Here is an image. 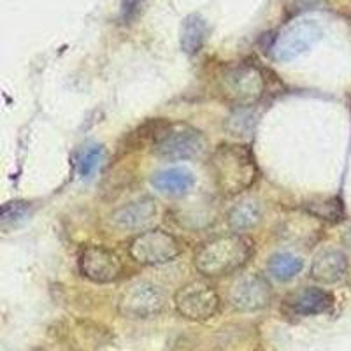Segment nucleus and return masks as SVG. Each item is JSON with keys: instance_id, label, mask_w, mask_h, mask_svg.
Instances as JSON below:
<instances>
[{"instance_id": "obj_1", "label": "nucleus", "mask_w": 351, "mask_h": 351, "mask_svg": "<svg viewBox=\"0 0 351 351\" xmlns=\"http://www.w3.org/2000/svg\"><path fill=\"white\" fill-rule=\"evenodd\" d=\"M255 253V244L250 237L241 234L221 236L208 241L199 247L193 265L204 276L219 278L239 271L250 262Z\"/></svg>"}, {"instance_id": "obj_2", "label": "nucleus", "mask_w": 351, "mask_h": 351, "mask_svg": "<svg viewBox=\"0 0 351 351\" xmlns=\"http://www.w3.org/2000/svg\"><path fill=\"white\" fill-rule=\"evenodd\" d=\"M211 171L216 186L225 195L247 190L258 174L253 152L244 144H219L211 156Z\"/></svg>"}, {"instance_id": "obj_3", "label": "nucleus", "mask_w": 351, "mask_h": 351, "mask_svg": "<svg viewBox=\"0 0 351 351\" xmlns=\"http://www.w3.org/2000/svg\"><path fill=\"white\" fill-rule=\"evenodd\" d=\"M153 153L167 160H188L200 156L206 148V137L188 123L156 121L152 139Z\"/></svg>"}, {"instance_id": "obj_4", "label": "nucleus", "mask_w": 351, "mask_h": 351, "mask_svg": "<svg viewBox=\"0 0 351 351\" xmlns=\"http://www.w3.org/2000/svg\"><path fill=\"white\" fill-rule=\"evenodd\" d=\"M219 92L228 102L236 106H253L265 92V76L262 69L252 62L232 64L218 76Z\"/></svg>"}, {"instance_id": "obj_5", "label": "nucleus", "mask_w": 351, "mask_h": 351, "mask_svg": "<svg viewBox=\"0 0 351 351\" xmlns=\"http://www.w3.org/2000/svg\"><path fill=\"white\" fill-rule=\"evenodd\" d=\"M183 246L165 230H146L130 243V256L141 265H164L181 255Z\"/></svg>"}, {"instance_id": "obj_6", "label": "nucleus", "mask_w": 351, "mask_h": 351, "mask_svg": "<svg viewBox=\"0 0 351 351\" xmlns=\"http://www.w3.org/2000/svg\"><path fill=\"white\" fill-rule=\"evenodd\" d=\"M324 32L315 20H297L281 30L272 44V55L278 62H291L304 55L322 39Z\"/></svg>"}, {"instance_id": "obj_7", "label": "nucleus", "mask_w": 351, "mask_h": 351, "mask_svg": "<svg viewBox=\"0 0 351 351\" xmlns=\"http://www.w3.org/2000/svg\"><path fill=\"white\" fill-rule=\"evenodd\" d=\"M174 304L178 313L186 319L206 322L218 313L219 297L211 285L195 280L176 291Z\"/></svg>"}, {"instance_id": "obj_8", "label": "nucleus", "mask_w": 351, "mask_h": 351, "mask_svg": "<svg viewBox=\"0 0 351 351\" xmlns=\"http://www.w3.org/2000/svg\"><path fill=\"white\" fill-rule=\"evenodd\" d=\"M165 306V293L152 281H137L121 295L118 309L127 318H149L158 315Z\"/></svg>"}, {"instance_id": "obj_9", "label": "nucleus", "mask_w": 351, "mask_h": 351, "mask_svg": "<svg viewBox=\"0 0 351 351\" xmlns=\"http://www.w3.org/2000/svg\"><path fill=\"white\" fill-rule=\"evenodd\" d=\"M80 271L86 280L93 283H112L123 272L121 258L112 250L104 246H88L81 252Z\"/></svg>"}, {"instance_id": "obj_10", "label": "nucleus", "mask_w": 351, "mask_h": 351, "mask_svg": "<svg viewBox=\"0 0 351 351\" xmlns=\"http://www.w3.org/2000/svg\"><path fill=\"white\" fill-rule=\"evenodd\" d=\"M272 288L262 274H246L232 285L230 302L241 311H258L269 306Z\"/></svg>"}, {"instance_id": "obj_11", "label": "nucleus", "mask_w": 351, "mask_h": 351, "mask_svg": "<svg viewBox=\"0 0 351 351\" xmlns=\"http://www.w3.org/2000/svg\"><path fill=\"white\" fill-rule=\"evenodd\" d=\"M156 216V204L149 197L132 200L111 215V223L120 230H141L146 228Z\"/></svg>"}, {"instance_id": "obj_12", "label": "nucleus", "mask_w": 351, "mask_h": 351, "mask_svg": "<svg viewBox=\"0 0 351 351\" xmlns=\"http://www.w3.org/2000/svg\"><path fill=\"white\" fill-rule=\"evenodd\" d=\"M348 271V258L339 250H325L311 263V278L319 283H337Z\"/></svg>"}, {"instance_id": "obj_13", "label": "nucleus", "mask_w": 351, "mask_h": 351, "mask_svg": "<svg viewBox=\"0 0 351 351\" xmlns=\"http://www.w3.org/2000/svg\"><path fill=\"white\" fill-rule=\"evenodd\" d=\"M152 184L155 190L169 197H181L186 195L195 184V178L188 169L174 167L165 169V171L156 172L152 178Z\"/></svg>"}, {"instance_id": "obj_14", "label": "nucleus", "mask_w": 351, "mask_h": 351, "mask_svg": "<svg viewBox=\"0 0 351 351\" xmlns=\"http://www.w3.org/2000/svg\"><path fill=\"white\" fill-rule=\"evenodd\" d=\"M290 306L297 315H319V313H325L332 306V295L327 290H322V288L307 287L291 295Z\"/></svg>"}, {"instance_id": "obj_15", "label": "nucleus", "mask_w": 351, "mask_h": 351, "mask_svg": "<svg viewBox=\"0 0 351 351\" xmlns=\"http://www.w3.org/2000/svg\"><path fill=\"white\" fill-rule=\"evenodd\" d=\"M228 227L236 232L247 230L262 219V204L256 199H243L228 213Z\"/></svg>"}, {"instance_id": "obj_16", "label": "nucleus", "mask_w": 351, "mask_h": 351, "mask_svg": "<svg viewBox=\"0 0 351 351\" xmlns=\"http://www.w3.org/2000/svg\"><path fill=\"white\" fill-rule=\"evenodd\" d=\"M208 25L200 14H190L181 25V49L186 55H195L206 40Z\"/></svg>"}, {"instance_id": "obj_17", "label": "nucleus", "mask_w": 351, "mask_h": 351, "mask_svg": "<svg viewBox=\"0 0 351 351\" xmlns=\"http://www.w3.org/2000/svg\"><path fill=\"white\" fill-rule=\"evenodd\" d=\"M304 267V262L299 256H293L290 253H276L271 256L267 262L269 274L274 276L276 280L288 281L291 278H295Z\"/></svg>"}, {"instance_id": "obj_18", "label": "nucleus", "mask_w": 351, "mask_h": 351, "mask_svg": "<svg viewBox=\"0 0 351 351\" xmlns=\"http://www.w3.org/2000/svg\"><path fill=\"white\" fill-rule=\"evenodd\" d=\"M30 213V204L25 202V200H12L2 206V211H0V221H2V227H16L20 221H23L25 218Z\"/></svg>"}, {"instance_id": "obj_19", "label": "nucleus", "mask_w": 351, "mask_h": 351, "mask_svg": "<svg viewBox=\"0 0 351 351\" xmlns=\"http://www.w3.org/2000/svg\"><path fill=\"white\" fill-rule=\"evenodd\" d=\"M102 156H104V148H102V146H97V144L88 146V148L81 153L80 158H77V174H80L81 178H90V176L95 172V169L100 165V162H102Z\"/></svg>"}, {"instance_id": "obj_20", "label": "nucleus", "mask_w": 351, "mask_h": 351, "mask_svg": "<svg viewBox=\"0 0 351 351\" xmlns=\"http://www.w3.org/2000/svg\"><path fill=\"white\" fill-rule=\"evenodd\" d=\"M144 0H121V8H120V20L121 23L130 25L134 23L137 16L143 11Z\"/></svg>"}]
</instances>
